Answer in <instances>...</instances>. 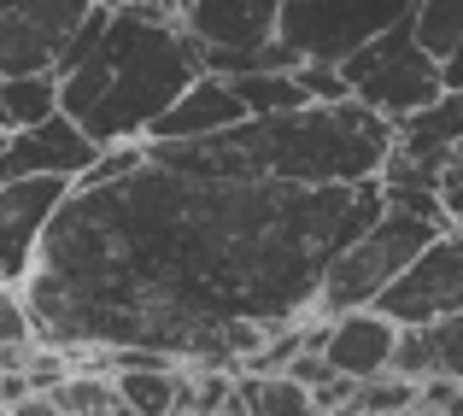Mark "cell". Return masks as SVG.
<instances>
[{"instance_id":"obj_1","label":"cell","mask_w":463,"mask_h":416,"mask_svg":"<svg viewBox=\"0 0 463 416\" xmlns=\"http://www.w3.org/2000/svg\"><path fill=\"white\" fill-rule=\"evenodd\" d=\"M382 212V176L294 188L182 176L147 158L100 188L77 182L18 293L35 346L235 370L317 311L328 264Z\"/></svg>"},{"instance_id":"obj_2","label":"cell","mask_w":463,"mask_h":416,"mask_svg":"<svg viewBox=\"0 0 463 416\" xmlns=\"http://www.w3.org/2000/svg\"><path fill=\"white\" fill-rule=\"evenodd\" d=\"M147 158L182 176L294 182V188H352L375 182L393 158V124L358 100L306 106L282 118H247L205 141H147Z\"/></svg>"},{"instance_id":"obj_3","label":"cell","mask_w":463,"mask_h":416,"mask_svg":"<svg viewBox=\"0 0 463 416\" xmlns=\"http://www.w3.org/2000/svg\"><path fill=\"white\" fill-rule=\"evenodd\" d=\"M205 77V42L170 12V0L118 6L100 47L71 77H59V112L100 147L147 141L153 124Z\"/></svg>"},{"instance_id":"obj_4","label":"cell","mask_w":463,"mask_h":416,"mask_svg":"<svg viewBox=\"0 0 463 416\" xmlns=\"http://www.w3.org/2000/svg\"><path fill=\"white\" fill-rule=\"evenodd\" d=\"M446 229H452L446 217H434V212H417V205L387 200V212L375 217V223L364 229V235L352 241V247L340 252L335 264H328L323 293H317V311H323V317L375 311V299H382V293L393 288V281L405 276L411 264H417L422 252H429L434 241L446 235Z\"/></svg>"},{"instance_id":"obj_5","label":"cell","mask_w":463,"mask_h":416,"mask_svg":"<svg viewBox=\"0 0 463 416\" xmlns=\"http://www.w3.org/2000/svg\"><path fill=\"white\" fill-rule=\"evenodd\" d=\"M346 82H352V100L382 112L387 124H405L417 118L422 106H434L446 94V65L417 42V24H393L387 35H375L370 47L346 59Z\"/></svg>"},{"instance_id":"obj_6","label":"cell","mask_w":463,"mask_h":416,"mask_svg":"<svg viewBox=\"0 0 463 416\" xmlns=\"http://www.w3.org/2000/svg\"><path fill=\"white\" fill-rule=\"evenodd\" d=\"M422 0H282L276 42L299 65H346L358 47L387 35L393 24L417 18Z\"/></svg>"},{"instance_id":"obj_7","label":"cell","mask_w":463,"mask_h":416,"mask_svg":"<svg viewBox=\"0 0 463 416\" xmlns=\"http://www.w3.org/2000/svg\"><path fill=\"white\" fill-rule=\"evenodd\" d=\"M100 0H0V77H53Z\"/></svg>"},{"instance_id":"obj_8","label":"cell","mask_w":463,"mask_h":416,"mask_svg":"<svg viewBox=\"0 0 463 416\" xmlns=\"http://www.w3.org/2000/svg\"><path fill=\"white\" fill-rule=\"evenodd\" d=\"M458 147H463V89H446L417 118L393 124V158L382 170V188L440 194V170L452 165Z\"/></svg>"},{"instance_id":"obj_9","label":"cell","mask_w":463,"mask_h":416,"mask_svg":"<svg viewBox=\"0 0 463 416\" xmlns=\"http://www.w3.org/2000/svg\"><path fill=\"white\" fill-rule=\"evenodd\" d=\"M375 311L393 317L399 328H434L446 317H463V235L446 229L393 288L375 299Z\"/></svg>"},{"instance_id":"obj_10","label":"cell","mask_w":463,"mask_h":416,"mask_svg":"<svg viewBox=\"0 0 463 416\" xmlns=\"http://www.w3.org/2000/svg\"><path fill=\"white\" fill-rule=\"evenodd\" d=\"M77 194V182L65 176H24V182H0V264L12 281H30L35 252H42L47 229H53L59 205Z\"/></svg>"},{"instance_id":"obj_11","label":"cell","mask_w":463,"mask_h":416,"mask_svg":"<svg viewBox=\"0 0 463 416\" xmlns=\"http://www.w3.org/2000/svg\"><path fill=\"white\" fill-rule=\"evenodd\" d=\"M106 147L89 136L82 124H71L65 112L47 118L35 129H18L0 147V182H24V176H65V182H82L94 165H100Z\"/></svg>"},{"instance_id":"obj_12","label":"cell","mask_w":463,"mask_h":416,"mask_svg":"<svg viewBox=\"0 0 463 416\" xmlns=\"http://www.w3.org/2000/svg\"><path fill=\"white\" fill-rule=\"evenodd\" d=\"M393 346H399V323L382 311H346L317 328V352L335 364V375H352V382L387 375L393 370Z\"/></svg>"},{"instance_id":"obj_13","label":"cell","mask_w":463,"mask_h":416,"mask_svg":"<svg viewBox=\"0 0 463 416\" xmlns=\"http://www.w3.org/2000/svg\"><path fill=\"white\" fill-rule=\"evenodd\" d=\"M182 24H188L194 42L205 47H264L276 42V24H282V0H170Z\"/></svg>"},{"instance_id":"obj_14","label":"cell","mask_w":463,"mask_h":416,"mask_svg":"<svg viewBox=\"0 0 463 416\" xmlns=\"http://www.w3.org/2000/svg\"><path fill=\"white\" fill-rule=\"evenodd\" d=\"M235 124H247V106H241L235 82L205 71V77L153 124L147 141H205V136H223V129H235Z\"/></svg>"},{"instance_id":"obj_15","label":"cell","mask_w":463,"mask_h":416,"mask_svg":"<svg viewBox=\"0 0 463 416\" xmlns=\"http://www.w3.org/2000/svg\"><path fill=\"white\" fill-rule=\"evenodd\" d=\"M247 106V118H282V112H306L317 106L299 82V71H247V77H229Z\"/></svg>"},{"instance_id":"obj_16","label":"cell","mask_w":463,"mask_h":416,"mask_svg":"<svg viewBox=\"0 0 463 416\" xmlns=\"http://www.w3.org/2000/svg\"><path fill=\"white\" fill-rule=\"evenodd\" d=\"M59 118V77H0V129L18 136Z\"/></svg>"},{"instance_id":"obj_17","label":"cell","mask_w":463,"mask_h":416,"mask_svg":"<svg viewBox=\"0 0 463 416\" xmlns=\"http://www.w3.org/2000/svg\"><path fill=\"white\" fill-rule=\"evenodd\" d=\"M241 405L247 416H317L311 387H299L294 375H241Z\"/></svg>"},{"instance_id":"obj_18","label":"cell","mask_w":463,"mask_h":416,"mask_svg":"<svg viewBox=\"0 0 463 416\" xmlns=\"http://www.w3.org/2000/svg\"><path fill=\"white\" fill-rule=\"evenodd\" d=\"M411 24H417V42L429 47L440 65L463 47V0H422Z\"/></svg>"},{"instance_id":"obj_19","label":"cell","mask_w":463,"mask_h":416,"mask_svg":"<svg viewBox=\"0 0 463 416\" xmlns=\"http://www.w3.org/2000/svg\"><path fill=\"white\" fill-rule=\"evenodd\" d=\"M417 405H422V387L405 382V375H375V382H358V393H352V416H393Z\"/></svg>"},{"instance_id":"obj_20","label":"cell","mask_w":463,"mask_h":416,"mask_svg":"<svg viewBox=\"0 0 463 416\" xmlns=\"http://www.w3.org/2000/svg\"><path fill=\"white\" fill-rule=\"evenodd\" d=\"M387 375H405V382H434V346H429V328H399V346H393V370Z\"/></svg>"},{"instance_id":"obj_21","label":"cell","mask_w":463,"mask_h":416,"mask_svg":"<svg viewBox=\"0 0 463 416\" xmlns=\"http://www.w3.org/2000/svg\"><path fill=\"white\" fill-rule=\"evenodd\" d=\"M18 346H35L30 305H24L18 288H0V352H18Z\"/></svg>"},{"instance_id":"obj_22","label":"cell","mask_w":463,"mask_h":416,"mask_svg":"<svg viewBox=\"0 0 463 416\" xmlns=\"http://www.w3.org/2000/svg\"><path fill=\"white\" fill-rule=\"evenodd\" d=\"M429 346H434V370L446 382H463V317H446V323L429 328Z\"/></svg>"},{"instance_id":"obj_23","label":"cell","mask_w":463,"mask_h":416,"mask_svg":"<svg viewBox=\"0 0 463 416\" xmlns=\"http://www.w3.org/2000/svg\"><path fill=\"white\" fill-rule=\"evenodd\" d=\"M299 82H306V94H311L317 106L352 100V82H346V71H340V65H299Z\"/></svg>"},{"instance_id":"obj_24","label":"cell","mask_w":463,"mask_h":416,"mask_svg":"<svg viewBox=\"0 0 463 416\" xmlns=\"http://www.w3.org/2000/svg\"><path fill=\"white\" fill-rule=\"evenodd\" d=\"M440 205H446V217H452V229L463 235V147L452 153V165L440 170Z\"/></svg>"},{"instance_id":"obj_25","label":"cell","mask_w":463,"mask_h":416,"mask_svg":"<svg viewBox=\"0 0 463 416\" xmlns=\"http://www.w3.org/2000/svg\"><path fill=\"white\" fill-rule=\"evenodd\" d=\"M12 416H65L53 405V393H30V399H18V405H12Z\"/></svg>"},{"instance_id":"obj_26","label":"cell","mask_w":463,"mask_h":416,"mask_svg":"<svg viewBox=\"0 0 463 416\" xmlns=\"http://www.w3.org/2000/svg\"><path fill=\"white\" fill-rule=\"evenodd\" d=\"M446 89H463V47L446 59Z\"/></svg>"},{"instance_id":"obj_27","label":"cell","mask_w":463,"mask_h":416,"mask_svg":"<svg viewBox=\"0 0 463 416\" xmlns=\"http://www.w3.org/2000/svg\"><path fill=\"white\" fill-rule=\"evenodd\" d=\"M223 416H247V405H241V399H235V405H229V411H223Z\"/></svg>"},{"instance_id":"obj_28","label":"cell","mask_w":463,"mask_h":416,"mask_svg":"<svg viewBox=\"0 0 463 416\" xmlns=\"http://www.w3.org/2000/svg\"><path fill=\"white\" fill-rule=\"evenodd\" d=\"M0 288H12V276H6V264H0Z\"/></svg>"},{"instance_id":"obj_29","label":"cell","mask_w":463,"mask_h":416,"mask_svg":"<svg viewBox=\"0 0 463 416\" xmlns=\"http://www.w3.org/2000/svg\"><path fill=\"white\" fill-rule=\"evenodd\" d=\"M411 416H434V411H422V405H417V411H411Z\"/></svg>"},{"instance_id":"obj_30","label":"cell","mask_w":463,"mask_h":416,"mask_svg":"<svg viewBox=\"0 0 463 416\" xmlns=\"http://www.w3.org/2000/svg\"><path fill=\"white\" fill-rule=\"evenodd\" d=\"M0 147H6V129H0Z\"/></svg>"},{"instance_id":"obj_31","label":"cell","mask_w":463,"mask_h":416,"mask_svg":"<svg viewBox=\"0 0 463 416\" xmlns=\"http://www.w3.org/2000/svg\"><path fill=\"white\" fill-rule=\"evenodd\" d=\"M0 416H12V411H0Z\"/></svg>"}]
</instances>
